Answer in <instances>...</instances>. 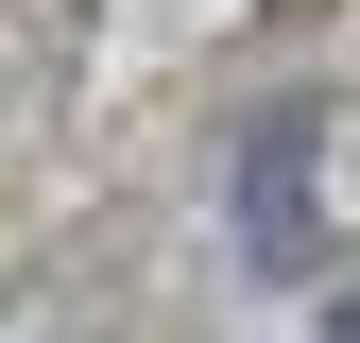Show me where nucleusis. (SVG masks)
Here are the masks:
<instances>
[{"label":"nucleus","instance_id":"obj_1","mask_svg":"<svg viewBox=\"0 0 360 343\" xmlns=\"http://www.w3.org/2000/svg\"><path fill=\"white\" fill-rule=\"evenodd\" d=\"M309 138H326L309 103H275V120H257V189H240V240H257V275H309Z\"/></svg>","mask_w":360,"mask_h":343},{"label":"nucleus","instance_id":"obj_2","mask_svg":"<svg viewBox=\"0 0 360 343\" xmlns=\"http://www.w3.org/2000/svg\"><path fill=\"white\" fill-rule=\"evenodd\" d=\"M326 343H360V292H343V309H326Z\"/></svg>","mask_w":360,"mask_h":343}]
</instances>
